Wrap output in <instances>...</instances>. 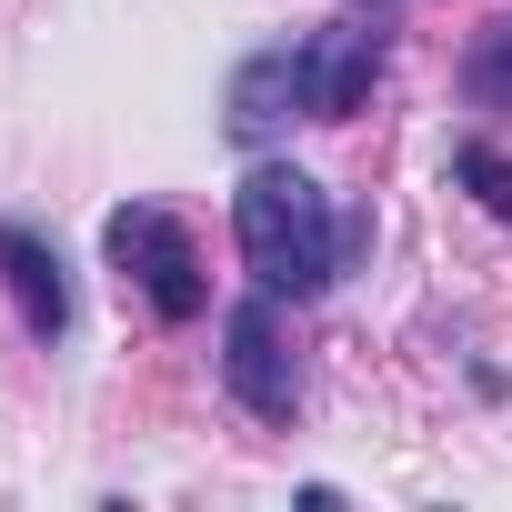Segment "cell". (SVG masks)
<instances>
[{"label":"cell","instance_id":"6da1fadb","mask_svg":"<svg viewBox=\"0 0 512 512\" xmlns=\"http://www.w3.org/2000/svg\"><path fill=\"white\" fill-rule=\"evenodd\" d=\"M231 231H241L251 282H262V292H292V302L332 292L342 262L372 241V221H332L322 181L292 171V161H251V171H241V191H231Z\"/></svg>","mask_w":512,"mask_h":512},{"label":"cell","instance_id":"7a4b0ae2","mask_svg":"<svg viewBox=\"0 0 512 512\" xmlns=\"http://www.w3.org/2000/svg\"><path fill=\"white\" fill-rule=\"evenodd\" d=\"M101 241H111L121 282H141V302H151L161 322H201L211 282H201V262H191V231H181L171 211L131 201V211H111V221H101Z\"/></svg>","mask_w":512,"mask_h":512},{"label":"cell","instance_id":"3957f363","mask_svg":"<svg viewBox=\"0 0 512 512\" xmlns=\"http://www.w3.org/2000/svg\"><path fill=\"white\" fill-rule=\"evenodd\" d=\"M221 342H231L221 372H231V402H241V412H262V422H292V412H302V372H292V342H282V292L231 302Z\"/></svg>","mask_w":512,"mask_h":512},{"label":"cell","instance_id":"277c9868","mask_svg":"<svg viewBox=\"0 0 512 512\" xmlns=\"http://www.w3.org/2000/svg\"><path fill=\"white\" fill-rule=\"evenodd\" d=\"M292 61H302V121H352L372 101V81H382V31L372 21H332V31L292 41Z\"/></svg>","mask_w":512,"mask_h":512},{"label":"cell","instance_id":"5b68a950","mask_svg":"<svg viewBox=\"0 0 512 512\" xmlns=\"http://www.w3.org/2000/svg\"><path fill=\"white\" fill-rule=\"evenodd\" d=\"M0 282H11V302H21V322H31L41 342L71 332V282H61V251H51L41 231L0 221Z\"/></svg>","mask_w":512,"mask_h":512},{"label":"cell","instance_id":"8992f818","mask_svg":"<svg viewBox=\"0 0 512 512\" xmlns=\"http://www.w3.org/2000/svg\"><path fill=\"white\" fill-rule=\"evenodd\" d=\"M292 111H302V61H292V41L231 71V141H251V151H262Z\"/></svg>","mask_w":512,"mask_h":512},{"label":"cell","instance_id":"52a82bcc","mask_svg":"<svg viewBox=\"0 0 512 512\" xmlns=\"http://www.w3.org/2000/svg\"><path fill=\"white\" fill-rule=\"evenodd\" d=\"M462 91H472L482 111H512V11L482 21V41L462 51Z\"/></svg>","mask_w":512,"mask_h":512},{"label":"cell","instance_id":"ba28073f","mask_svg":"<svg viewBox=\"0 0 512 512\" xmlns=\"http://www.w3.org/2000/svg\"><path fill=\"white\" fill-rule=\"evenodd\" d=\"M452 171L482 191V211H492V221H512V161H502L492 141H462V151H452Z\"/></svg>","mask_w":512,"mask_h":512},{"label":"cell","instance_id":"9c48e42d","mask_svg":"<svg viewBox=\"0 0 512 512\" xmlns=\"http://www.w3.org/2000/svg\"><path fill=\"white\" fill-rule=\"evenodd\" d=\"M352 11H382V0H352Z\"/></svg>","mask_w":512,"mask_h":512}]
</instances>
